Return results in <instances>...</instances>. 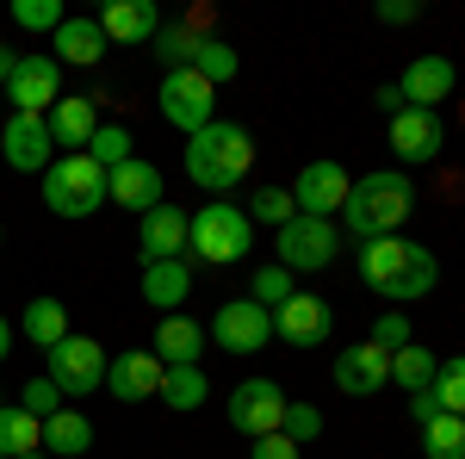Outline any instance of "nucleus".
Returning <instances> with one entry per match:
<instances>
[{"label":"nucleus","instance_id":"1","mask_svg":"<svg viewBox=\"0 0 465 459\" xmlns=\"http://www.w3.org/2000/svg\"><path fill=\"white\" fill-rule=\"evenodd\" d=\"M360 280L379 298L416 304V298H429L440 285V261L422 243H410V236H372V243H360Z\"/></svg>","mask_w":465,"mask_h":459},{"label":"nucleus","instance_id":"2","mask_svg":"<svg viewBox=\"0 0 465 459\" xmlns=\"http://www.w3.org/2000/svg\"><path fill=\"white\" fill-rule=\"evenodd\" d=\"M249 168H254V137H249V125H236V118H212L205 131L186 137V180L205 186V193L242 186Z\"/></svg>","mask_w":465,"mask_h":459},{"label":"nucleus","instance_id":"3","mask_svg":"<svg viewBox=\"0 0 465 459\" xmlns=\"http://www.w3.org/2000/svg\"><path fill=\"white\" fill-rule=\"evenodd\" d=\"M410 212H416V186H410V175H403V168H372V175H360L354 186H348L341 224H348V236L372 243V236H397Z\"/></svg>","mask_w":465,"mask_h":459},{"label":"nucleus","instance_id":"4","mask_svg":"<svg viewBox=\"0 0 465 459\" xmlns=\"http://www.w3.org/2000/svg\"><path fill=\"white\" fill-rule=\"evenodd\" d=\"M186 248H193L199 261H212V267H230V261H242L254 248V224L242 217V205L212 199V205L186 212Z\"/></svg>","mask_w":465,"mask_h":459},{"label":"nucleus","instance_id":"5","mask_svg":"<svg viewBox=\"0 0 465 459\" xmlns=\"http://www.w3.org/2000/svg\"><path fill=\"white\" fill-rule=\"evenodd\" d=\"M37 186H44V205L56 217H94L106 205V168L87 162V155H56L37 175Z\"/></svg>","mask_w":465,"mask_h":459},{"label":"nucleus","instance_id":"6","mask_svg":"<svg viewBox=\"0 0 465 459\" xmlns=\"http://www.w3.org/2000/svg\"><path fill=\"white\" fill-rule=\"evenodd\" d=\"M44 379L63 391V397H94V391L106 385V348L94 342V335H63L56 348L44 354Z\"/></svg>","mask_w":465,"mask_h":459},{"label":"nucleus","instance_id":"7","mask_svg":"<svg viewBox=\"0 0 465 459\" xmlns=\"http://www.w3.org/2000/svg\"><path fill=\"white\" fill-rule=\"evenodd\" d=\"M155 106H162V118L174 125V131H205L217 118V87L205 81V75H193V69H168L162 75V94H155Z\"/></svg>","mask_w":465,"mask_h":459},{"label":"nucleus","instance_id":"8","mask_svg":"<svg viewBox=\"0 0 465 459\" xmlns=\"http://www.w3.org/2000/svg\"><path fill=\"white\" fill-rule=\"evenodd\" d=\"M335 254H341L335 217H292V224H280V267L286 274H317Z\"/></svg>","mask_w":465,"mask_h":459},{"label":"nucleus","instance_id":"9","mask_svg":"<svg viewBox=\"0 0 465 459\" xmlns=\"http://www.w3.org/2000/svg\"><path fill=\"white\" fill-rule=\"evenodd\" d=\"M205 342H217L223 354H261L273 342V311H261L254 298H230V304H217Z\"/></svg>","mask_w":465,"mask_h":459},{"label":"nucleus","instance_id":"10","mask_svg":"<svg viewBox=\"0 0 465 459\" xmlns=\"http://www.w3.org/2000/svg\"><path fill=\"white\" fill-rule=\"evenodd\" d=\"M348 186H354V175L322 155V162H304V175L292 180L286 193H292V212L298 217H335L348 205Z\"/></svg>","mask_w":465,"mask_h":459},{"label":"nucleus","instance_id":"11","mask_svg":"<svg viewBox=\"0 0 465 459\" xmlns=\"http://www.w3.org/2000/svg\"><path fill=\"white\" fill-rule=\"evenodd\" d=\"M286 404H292V397L280 391V379H242V385L230 391V428H236V434H249V441L280 434Z\"/></svg>","mask_w":465,"mask_h":459},{"label":"nucleus","instance_id":"12","mask_svg":"<svg viewBox=\"0 0 465 459\" xmlns=\"http://www.w3.org/2000/svg\"><path fill=\"white\" fill-rule=\"evenodd\" d=\"M329 329H335V311H329V298H317V292H292L286 304L273 311V335L286 348H322Z\"/></svg>","mask_w":465,"mask_h":459},{"label":"nucleus","instance_id":"13","mask_svg":"<svg viewBox=\"0 0 465 459\" xmlns=\"http://www.w3.org/2000/svg\"><path fill=\"white\" fill-rule=\"evenodd\" d=\"M6 100H13V112L44 118V112L63 100V63L56 56H19V69L6 81Z\"/></svg>","mask_w":465,"mask_h":459},{"label":"nucleus","instance_id":"14","mask_svg":"<svg viewBox=\"0 0 465 459\" xmlns=\"http://www.w3.org/2000/svg\"><path fill=\"white\" fill-rule=\"evenodd\" d=\"M329 379H335V391H341V397H379V391L391 385V354L372 348V342H354V348L335 354Z\"/></svg>","mask_w":465,"mask_h":459},{"label":"nucleus","instance_id":"15","mask_svg":"<svg viewBox=\"0 0 465 459\" xmlns=\"http://www.w3.org/2000/svg\"><path fill=\"white\" fill-rule=\"evenodd\" d=\"M0 155H6V168H19V175H44V168L56 162V143L44 131V118L13 112V118L0 125Z\"/></svg>","mask_w":465,"mask_h":459},{"label":"nucleus","instance_id":"16","mask_svg":"<svg viewBox=\"0 0 465 459\" xmlns=\"http://www.w3.org/2000/svg\"><path fill=\"white\" fill-rule=\"evenodd\" d=\"M453 81H460V75H453V63L429 50V56H416L410 69L397 75L391 87H397V100H403V106H416V112H440V100H453Z\"/></svg>","mask_w":465,"mask_h":459},{"label":"nucleus","instance_id":"17","mask_svg":"<svg viewBox=\"0 0 465 459\" xmlns=\"http://www.w3.org/2000/svg\"><path fill=\"white\" fill-rule=\"evenodd\" d=\"M162 360L149 348H124L118 360H106V391L118 404H143V397H162Z\"/></svg>","mask_w":465,"mask_h":459},{"label":"nucleus","instance_id":"18","mask_svg":"<svg viewBox=\"0 0 465 459\" xmlns=\"http://www.w3.org/2000/svg\"><path fill=\"white\" fill-rule=\"evenodd\" d=\"M106 205H124V212H155L162 205V168L143 162V155H131V162H118L106 175Z\"/></svg>","mask_w":465,"mask_h":459},{"label":"nucleus","instance_id":"19","mask_svg":"<svg viewBox=\"0 0 465 459\" xmlns=\"http://www.w3.org/2000/svg\"><path fill=\"white\" fill-rule=\"evenodd\" d=\"M440 143H447L440 112H416V106L391 112V149H397V162L422 168V162H434V155H440Z\"/></svg>","mask_w":465,"mask_h":459},{"label":"nucleus","instance_id":"20","mask_svg":"<svg viewBox=\"0 0 465 459\" xmlns=\"http://www.w3.org/2000/svg\"><path fill=\"white\" fill-rule=\"evenodd\" d=\"M94 19H100L106 44H124V50H137V44H155V32H162V13H155V0H112L106 13H94Z\"/></svg>","mask_w":465,"mask_h":459},{"label":"nucleus","instance_id":"21","mask_svg":"<svg viewBox=\"0 0 465 459\" xmlns=\"http://www.w3.org/2000/svg\"><path fill=\"white\" fill-rule=\"evenodd\" d=\"M44 131H50V143L63 155H81L94 143V131H100V100H56L50 118H44Z\"/></svg>","mask_w":465,"mask_h":459},{"label":"nucleus","instance_id":"22","mask_svg":"<svg viewBox=\"0 0 465 459\" xmlns=\"http://www.w3.org/2000/svg\"><path fill=\"white\" fill-rule=\"evenodd\" d=\"M137 248H143V261H180V254H186V212L168 205V199H162L155 212H143Z\"/></svg>","mask_w":465,"mask_h":459},{"label":"nucleus","instance_id":"23","mask_svg":"<svg viewBox=\"0 0 465 459\" xmlns=\"http://www.w3.org/2000/svg\"><path fill=\"white\" fill-rule=\"evenodd\" d=\"M50 37H56V56H63V63H74V69H94V63H100V56L112 50L94 13H81V19L69 13V19H63V25H56Z\"/></svg>","mask_w":465,"mask_h":459},{"label":"nucleus","instance_id":"24","mask_svg":"<svg viewBox=\"0 0 465 459\" xmlns=\"http://www.w3.org/2000/svg\"><path fill=\"white\" fill-rule=\"evenodd\" d=\"M87 447H94V423H87L81 410L63 404L56 416H44V434H37V454H44V459H50V454H56V459H81Z\"/></svg>","mask_w":465,"mask_h":459},{"label":"nucleus","instance_id":"25","mask_svg":"<svg viewBox=\"0 0 465 459\" xmlns=\"http://www.w3.org/2000/svg\"><path fill=\"white\" fill-rule=\"evenodd\" d=\"M186 292H193L186 254H180V261H143V298L162 311V317H174L180 304H186Z\"/></svg>","mask_w":465,"mask_h":459},{"label":"nucleus","instance_id":"26","mask_svg":"<svg viewBox=\"0 0 465 459\" xmlns=\"http://www.w3.org/2000/svg\"><path fill=\"white\" fill-rule=\"evenodd\" d=\"M155 360L162 366H199V354H205V329L186 317V311H174V317H162V329H155Z\"/></svg>","mask_w":465,"mask_h":459},{"label":"nucleus","instance_id":"27","mask_svg":"<svg viewBox=\"0 0 465 459\" xmlns=\"http://www.w3.org/2000/svg\"><path fill=\"white\" fill-rule=\"evenodd\" d=\"M19 329H25V342H32V348L50 354L63 335H69V304H63V298H32V304H25V317H19Z\"/></svg>","mask_w":465,"mask_h":459},{"label":"nucleus","instance_id":"28","mask_svg":"<svg viewBox=\"0 0 465 459\" xmlns=\"http://www.w3.org/2000/svg\"><path fill=\"white\" fill-rule=\"evenodd\" d=\"M205 397H212V379H205V366H168L162 373V404L168 410H205Z\"/></svg>","mask_w":465,"mask_h":459},{"label":"nucleus","instance_id":"29","mask_svg":"<svg viewBox=\"0 0 465 459\" xmlns=\"http://www.w3.org/2000/svg\"><path fill=\"white\" fill-rule=\"evenodd\" d=\"M434 366H440V354H434V348H416V342H410V348H397V354H391V385H403L410 397H416V391H429V385H434Z\"/></svg>","mask_w":465,"mask_h":459},{"label":"nucleus","instance_id":"30","mask_svg":"<svg viewBox=\"0 0 465 459\" xmlns=\"http://www.w3.org/2000/svg\"><path fill=\"white\" fill-rule=\"evenodd\" d=\"M186 69L205 75L212 87H223V81H236V69H242V63H236V50H230L223 37H199V44H193V63H186Z\"/></svg>","mask_w":465,"mask_h":459},{"label":"nucleus","instance_id":"31","mask_svg":"<svg viewBox=\"0 0 465 459\" xmlns=\"http://www.w3.org/2000/svg\"><path fill=\"white\" fill-rule=\"evenodd\" d=\"M37 434H44V423H37V416H25L19 404H0V454H6V459L37 454Z\"/></svg>","mask_w":465,"mask_h":459},{"label":"nucleus","instance_id":"32","mask_svg":"<svg viewBox=\"0 0 465 459\" xmlns=\"http://www.w3.org/2000/svg\"><path fill=\"white\" fill-rule=\"evenodd\" d=\"M422 454L429 459H465V416H429L422 423Z\"/></svg>","mask_w":465,"mask_h":459},{"label":"nucleus","instance_id":"33","mask_svg":"<svg viewBox=\"0 0 465 459\" xmlns=\"http://www.w3.org/2000/svg\"><path fill=\"white\" fill-rule=\"evenodd\" d=\"M429 397H434L440 416H465V360H440V366H434Z\"/></svg>","mask_w":465,"mask_h":459},{"label":"nucleus","instance_id":"34","mask_svg":"<svg viewBox=\"0 0 465 459\" xmlns=\"http://www.w3.org/2000/svg\"><path fill=\"white\" fill-rule=\"evenodd\" d=\"M81 155H87V162H100V168L112 175L118 162H131V131H124V125H100V131H94V143H87Z\"/></svg>","mask_w":465,"mask_h":459},{"label":"nucleus","instance_id":"35","mask_svg":"<svg viewBox=\"0 0 465 459\" xmlns=\"http://www.w3.org/2000/svg\"><path fill=\"white\" fill-rule=\"evenodd\" d=\"M249 298L261 304V311H280V304L292 298V274L280 267V261H273V267H254V280H249Z\"/></svg>","mask_w":465,"mask_h":459},{"label":"nucleus","instance_id":"36","mask_svg":"<svg viewBox=\"0 0 465 459\" xmlns=\"http://www.w3.org/2000/svg\"><path fill=\"white\" fill-rule=\"evenodd\" d=\"M242 217H249V224H273V230H280V224H292L298 212H292V193H286V186H261Z\"/></svg>","mask_w":465,"mask_h":459},{"label":"nucleus","instance_id":"37","mask_svg":"<svg viewBox=\"0 0 465 459\" xmlns=\"http://www.w3.org/2000/svg\"><path fill=\"white\" fill-rule=\"evenodd\" d=\"M280 434H286L292 447L317 441V434H322V410H317V404H286V416H280Z\"/></svg>","mask_w":465,"mask_h":459},{"label":"nucleus","instance_id":"38","mask_svg":"<svg viewBox=\"0 0 465 459\" xmlns=\"http://www.w3.org/2000/svg\"><path fill=\"white\" fill-rule=\"evenodd\" d=\"M69 13L56 6V0H13V25H25V32H56Z\"/></svg>","mask_w":465,"mask_h":459},{"label":"nucleus","instance_id":"39","mask_svg":"<svg viewBox=\"0 0 465 459\" xmlns=\"http://www.w3.org/2000/svg\"><path fill=\"white\" fill-rule=\"evenodd\" d=\"M193 44H199V32H186V25H162V32H155V56H162L168 69H186V63H193Z\"/></svg>","mask_w":465,"mask_h":459},{"label":"nucleus","instance_id":"40","mask_svg":"<svg viewBox=\"0 0 465 459\" xmlns=\"http://www.w3.org/2000/svg\"><path fill=\"white\" fill-rule=\"evenodd\" d=\"M366 342H372V348H385V354H397V348H410L416 335H410V317H403V311H385V317L372 323V335H366Z\"/></svg>","mask_w":465,"mask_h":459},{"label":"nucleus","instance_id":"41","mask_svg":"<svg viewBox=\"0 0 465 459\" xmlns=\"http://www.w3.org/2000/svg\"><path fill=\"white\" fill-rule=\"evenodd\" d=\"M19 410H25V416H37V423H44V416H56V410H63V391L50 385V379H32V385L19 391Z\"/></svg>","mask_w":465,"mask_h":459},{"label":"nucleus","instance_id":"42","mask_svg":"<svg viewBox=\"0 0 465 459\" xmlns=\"http://www.w3.org/2000/svg\"><path fill=\"white\" fill-rule=\"evenodd\" d=\"M249 459H304V447H292L286 434H261L249 447Z\"/></svg>","mask_w":465,"mask_h":459},{"label":"nucleus","instance_id":"43","mask_svg":"<svg viewBox=\"0 0 465 459\" xmlns=\"http://www.w3.org/2000/svg\"><path fill=\"white\" fill-rule=\"evenodd\" d=\"M422 6L416 0H379V25H416Z\"/></svg>","mask_w":465,"mask_h":459},{"label":"nucleus","instance_id":"44","mask_svg":"<svg viewBox=\"0 0 465 459\" xmlns=\"http://www.w3.org/2000/svg\"><path fill=\"white\" fill-rule=\"evenodd\" d=\"M410 416H416V423H429V416H440V410H434V397H429V391H416V397H410Z\"/></svg>","mask_w":465,"mask_h":459},{"label":"nucleus","instance_id":"45","mask_svg":"<svg viewBox=\"0 0 465 459\" xmlns=\"http://www.w3.org/2000/svg\"><path fill=\"white\" fill-rule=\"evenodd\" d=\"M13 69H19V50H6V44H0V87L13 81Z\"/></svg>","mask_w":465,"mask_h":459},{"label":"nucleus","instance_id":"46","mask_svg":"<svg viewBox=\"0 0 465 459\" xmlns=\"http://www.w3.org/2000/svg\"><path fill=\"white\" fill-rule=\"evenodd\" d=\"M379 112L391 118V112H403V100H397V87H379Z\"/></svg>","mask_w":465,"mask_h":459},{"label":"nucleus","instance_id":"47","mask_svg":"<svg viewBox=\"0 0 465 459\" xmlns=\"http://www.w3.org/2000/svg\"><path fill=\"white\" fill-rule=\"evenodd\" d=\"M6 354H13V323L0 317V360H6Z\"/></svg>","mask_w":465,"mask_h":459},{"label":"nucleus","instance_id":"48","mask_svg":"<svg viewBox=\"0 0 465 459\" xmlns=\"http://www.w3.org/2000/svg\"><path fill=\"white\" fill-rule=\"evenodd\" d=\"M0 243H6V230H0Z\"/></svg>","mask_w":465,"mask_h":459},{"label":"nucleus","instance_id":"49","mask_svg":"<svg viewBox=\"0 0 465 459\" xmlns=\"http://www.w3.org/2000/svg\"><path fill=\"white\" fill-rule=\"evenodd\" d=\"M0 459H6V454H0Z\"/></svg>","mask_w":465,"mask_h":459}]
</instances>
